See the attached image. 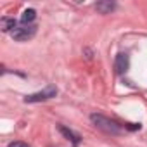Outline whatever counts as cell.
<instances>
[{"label": "cell", "instance_id": "obj_9", "mask_svg": "<svg viewBox=\"0 0 147 147\" xmlns=\"http://www.w3.org/2000/svg\"><path fill=\"white\" fill-rule=\"evenodd\" d=\"M7 147H30V145L24 144V142H12V144H9Z\"/></svg>", "mask_w": 147, "mask_h": 147}, {"label": "cell", "instance_id": "obj_3", "mask_svg": "<svg viewBox=\"0 0 147 147\" xmlns=\"http://www.w3.org/2000/svg\"><path fill=\"white\" fill-rule=\"evenodd\" d=\"M35 35H36V24H21L11 33V36L18 42H28Z\"/></svg>", "mask_w": 147, "mask_h": 147}, {"label": "cell", "instance_id": "obj_6", "mask_svg": "<svg viewBox=\"0 0 147 147\" xmlns=\"http://www.w3.org/2000/svg\"><path fill=\"white\" fill-rule=\"evenodd\" d=\"M95 9H97V12H100V14H111V12L116 9V4L111 2V0H102V2H97V4H95Z\"/></svg>", "mask_w": 147, "mask_h": 147}, {"label": "cell", "instance_id": "obj_2", "mask_svg": "<svg viewBox=\"0 0 147 147\" xmlns=\"http://www.w3.org/2000/svg\"><path fill=\"white\" fill-rule=\"evenodd\" d=\"M55 95H57V87H55V85H47L43 90L26 95V97H24V102H26V104H33V102H43V100L54 99Z\"/></svg>", "mask_w": 147, "mask_h": 147}, {"label": "cell", "instance_id": "obj_5", "mask_svg": "<svg viewBox=\"0 0 147 147\" xmlns=\"http://www.w3.org/2000/svg\"><path fill=\"white\" fill-rule=\"evenodd\" d=\"M57 130L67 138V140H71L73 142V147H78V144L82 142V137L78 135V133H75L71 128H67V126H64V125H57Z\"/></svg>", "mask_w": 147, "mask_h": 147}, {"label": "cell", "instance_id": "obj_1", "mask_svg": "<svg viewBox=\"0 0 147 147\" xmlns=\"http://www.w3.org/2000/svg\"><path fill=\"white\" fill-rule=\"evenodd\" d=\"M90 119H92V123H94L99 130H102V131L107 133V135H119V133L123 131L121 126H119L116 121H113V119H109V118H106V116H102V114L94 113V114H90Z\"/></svg>", "mask_w": 147, "mask_h": 147}, {"label": "cell", "instance_id": "obj_8", "mask_svg": "<svg viewBox=\"0 0 147 147\" xmlns=\"http://www.w3.org/2000/svg\"><path fill=\"white\" fill-rule=\"evenodd\" d=\"M35 18H36V11L35 9H26L21 14V23L23 24H31L35 21Z\"/></svg>", "mask_w": 147, "mask_h": 147}, {"label": "cell", "instance_id": "obj_4", "mask_svg": "<svg viewBox=\"0 0 147 147\" xmlns=\"http://www.w3.org/2000/svg\"><path fill=\"white\" fill-rule=\"evenodd\" d=\"M128 67H130V55L125 54V52L118 54L116 59H114V69H116V73H118V75H125V73L128 71Z\"/></svg>", "mask_w": 147, "mask_h": 147}, {"label": "cell", "instance_id": "obj_7", "mask_svg": "<svg viewBox=\"0 0 147 147\" xmlns=\"http://www.w3.org/2000/svg\"><path fill=\"white\" fill-rule=\"evenodd\" d=\"M0 28L5 33H12L16 28H18V21L14 18H2L0 19Z\"/></svg>", "mask_w": 147, "mask_h": 147}, {"label": "cell", "instance_id": "obj_10", "mask_svg": "<svg viewBox=\"0 0 147 147\" xmlns=\"http://www.w3.org/2000/svg\"><path fill=\"white\" fill-rule=\"evenodd\" d=\"M126 128H128V130H140V128H142V125H140V123H138V125H137V123H130Z\"/></svg>", "mask_w": 147, "mask_h": 147}]
</instances>
